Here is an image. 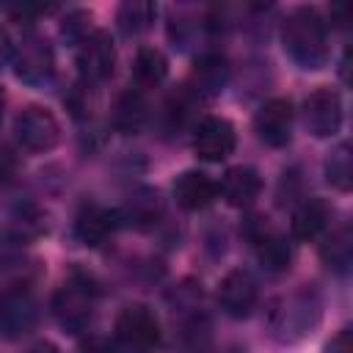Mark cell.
I'll use <instances>...</instances> for the list:
<instances>
[{"mask_svg": "<svg viewBox=\"0 0 353 353\" xmlns=\"http://www.w3.org/2000/svg\"><path fill=\"white\" fill-rule=\"evenodd\" d=\"M254 127L268 146H284L290 141V130H292V102L284 97L268 99L259 108Z\"/></svg>", "mask_w": 353, "mask_h": 353, "instance_id": "6", "label": "cell"}, {"mask_svg": "<svg viewBox=\"0 0 353 353\" xmlns=\"http://www.w3.org/2000/svg\"><path fill=\"white\" fill-rule=\"evenodd\" d=\"M262 190V179L254 168H232L226 171L223 182L218 185V193H223V199L232 204V207H248L256 201Z\"/></svg>", "mask_w": 353, "mask_h": 353, "instance_id": "12", "label": "cell"}, {"mask_svg": "<svg viewBox=\"0 0 353 353\" xmlns=\"http://www.w3.org/2000/svg\"><path fill=\"white\" fill-rule=\"evenodd\" d=\"M193 74H196V80H199V88L212 94V91H218V88L223 85V80H226V66H223L221 58L207 55V58L196 61Z\"/></svg>", "mask_w": 353, "mask_h": 353, "instance_id": "19", "label": "cell"}, {"mask_svg": "<svg viewBox=\"0 0 353 353\" xmlns=\"http://www.w3.org/2000/svg\"><path fill=\"white\" fill-rule=\"evenodd\" d=\"M0 113H3V91H0Z\"/></svg>", "mask_w": 353, "mask_h": 353, "instance_id": "25", "label": "cell"}, {"mask_svg": "<svg viewBox=\"0 0 353 353\" xmlns=\"http://www.w3.org/2000/svg\"><path fill=\"white\" fill-rule=\"evenodd\" d=\"M218 303L232 317H245L256 303V281L245 270H232L218 287Z\"/></svg>", "mask_w": 353, "mask_h": 353, "instance_id": "8", "label": "cell"}, {"mask_svg": "<svg viewBox=\"0 0 353 353\" xmlns=\"http://www.w3.org/2000/svg\"><path fill=\"white\" fill-rule=\"evenodd\" d=\"M234 143H237L234 127L218 116L201 119L196 132H193V149L207 163H221L223 157H229L234 152Z\"/></svg>", "mask_w": 353, "mask_h": 353, "instance_id": "4", "label": "cell"}, {"mask_svg": "<svg viewBox=\"0 0 353 353\" xmlns=\"http://www.w3.org/2000/svg\"><path fill=\"white\" fill-rule=\"evenodd\" d=\"M303 121L314 135H331L336 132L339 121H342V105L339 97L331 88H317L306 97L303 102Z\"/></svg>", "mask_w": 353, "mask_h": 353, "instance_id": "7", "label": "cell"}, {"mask_svg": "<svg viewBox=\"0 0 353 353\" xmlns=\"http://www.w3.org/2000/svg\"><path fill=\"white\" fill-rule=\"evenodd\" d=\"M284 47L295 61L317 69L325 61V25L312 8L295 11L284 25Z\"/></svg>", "mask_w": 353, "mask_h": 353, "instance_id": "1", "label": "cell"}, {"mask_svg": "<svg viewBox=\"0 0 353 353\" xmlns=\"http://www.w3.org/2000/svg\"><path fill=\"white\" fill-rule=\"evenodd\" d=\"M116 218H119V215H116L113 210L99 207V204H88V207L80 210V215H77V221H74V234H77L80 243L97 248V245H102V243L116 232V226H119Z\"/></svg>", "mask_w": 353, "mask_h": 353, "instance_id": "10", "label": "cell"}, {"mask_svg": "<svg viewBox=\"0 0 353 353\" xmlns=\"http://www.w3.org/2000/svg\"><path fill=\"white\" fill-rule=\"evenodd\" d=\"M328 218H331V210L323 199H306L292 212V234L298 240H314L328 226Z\"/></svg>", "mask_w": 353, "mask_h": 353, "instance_id": "14", "label": "cell"}, {"mask_svg": "<svg viewBox=\"0 0 353 353\" xmlns=\"http://www.w3.org/2000/svg\"><path fill=\"white\" fill-rule=\"evenodd\" d=\"M154 14H157V8L152 6V3H124L121 8H119V25H121V30L130 36V33H141V30H146L149 28V22L154 19Z\"/></svg>", "mask_w": 353, "mask_h": 353, "instance_id": "17", "label": "cell"}, {"mask_svg": "<svg viewBox=\"0 0 353 353\" xmlns=\"http://www.w3.org/2000/svg\"><path fill=\"white\" fill-rule=\"evenodd\" d=\"M325 171H328V182H334L339 190H347L350 188V154H347V146H339L331 154Z\"/></svg>", "mask_w": 353, "mask_h": 353, "instance_id": "20", "label": "cell"}, {"mask_svg": "<svg viewBox=\"0 0 353 353\" xmlns=\"http://www.w3.org/2000/svg\"><path fill=\"white\" fill-rule=\"evenodd\" d=\"M80 52H77V69L80 77L85 83H99L113 72L116 63V47L113 39L105 30H94L80 41Z\"/></svg>", "mask_w": 353, "mask_h": 353, "instance_id": "5", "label": "cell"}, {"mask_svg": "<svg viewBox=\"0 0 353 353\" xmlns=\"http://www.w3.org/2000/svg\"><path fill=\"white\" fill-rule=\"evenodd\" d=\"M50 72H52V52H50L47 41H41V39L25 41L17 55V74L28 83H39V80L50 77Z\"/></svg>", "mask_w": 353, "mask_h": 353, "instance_id": "13", "label": "cell"}, {"mask_svg": "<svg viewBox=\"0 0 353 353\" xmlns=\"http://www.w3.org/2000/svg\"><path fill=\"white\" fill-rule=\"evenodd\" d=\"M350 350H353V345H350V331L345 328V331L336 334V339H331L328 353H350Z\"/></svg>", "mask_w": 353, "mask_h": 353, "instance_id": "21", "label": "cell"}, {"mask_svg": "<svg viewBox=\"0 0 353 353\" xmlns=\"http://www.w3.org/2000/svg\"><path fill=\"white\" fill-rule=\"evenodd\" d=\"M14 132H17V141L28 152H47L58 143L61 127L47 108L30 105L14 119Z\"/></svg>", "mask_w": 353, "mask_h": 353, "instance_id": "3", "label": "cell"}, {"mask_svg": "<svg viewBox=\"0 0 353 353\" xmlns=\"http://www.w3.org/2000/svg\"><path fill=\"white\" fill-rule=\"evenodd\" d=\"M146 121V102L138 91H127L119 97L116 110H113V124L121 132H135Z\"/></svg>", "mask_w": 353, "mask_h": 353, "instance_id": "15", "label": "cell"}, {"mask_svg": "<svg viewBox=\"0 0 353 353\" xmlns=\"http://www.w3.org/2000/svg\"><path fill=\"white\" fill-rule=\"evenodd\" d=\"M28 353H58L52 345H36V347H30Z\"/></svg>", "mask_w": 353, "mask_h": 353, "instance_id": "24", "label": "cell"}, {"mask_svg": "<svg viewBox=\"0 0 353 353\" xmlns=\"http://www.w3.org/2000/svg\"><path fill=\"white\" fill-rule=\"evenodd\" d=\"M55 309H58V320H61L63 328L80 331L88 323V314H91L85 284H66L55 298Z\"/></svg>", "mask_w": 353, "mask_h": 353, "instance_id": "11", "label": "cell"}, {"mask_svg": "<svg viewBox=\"0 0 353 353\" xmlns=\"http://www.w3.org/2000/svg\"><path fill=\"white\" fill-rule=\"evenodd\" d=\"M83 353H113V350H110V347H108L105 342H99V339H94L91 345H85V347H83Z\"/></svg>", "mask_w": 353, "mask_h": 353, "instance_id": "22", "label": "cell"}, {"mask_svg": "<svg viewBox=\"0 0 353 353\" xmlns=\"http://www.w3.org/2000/svg\"><path fill=\"white\" fill-rule=\"evenodd\" d=\"M116 350L119 353H157L160 323L146 306H127L116 320Z\"/></svg>", "mask_w": 353, "mask_h": 353, "instance_id": "2", "label": "cell"}, {"mask_svg": "<svg viewBox=\"0 0 353 353\" xmlns=\"http://www.w3.org/2000/svg\"><path fill=\"white\" fill-rule=\"evenodd\" d=\"M168 74V61L160 50L154 47H141L138 55H135V77L143 83V85H157L163 83Z\"/></svg>", "mask_w": 353, "mask_h": 353, "instance_id": "16", "label": "cell"}, {"mask_svg": "<svg viewBox=\"0 0 353 353\" xmlns=\"http://www.w3.org/2000/svg\"><path fill=\"white\" fill-rule=\"evenodd\" d=\"M218 182H212L201 171H185L174 179V199L182 210H204L215 201Z\"/></svg>", "mask_w": 353, "mask_h": 353, "instance_id": "9", "label": "cell"}, {"mask_svg": "<svg viewBox=\"0 0 353 353\" xmlns=\"http://www.w3.org/2000/svg\"><path fill=\"white\" fill-rule=\"evenodd\" d=\"M259 259L268 270L279 273V270H287L290 268V245L284 237L279 234H270V237H262L259 240Z\"/></svg>", "mask_w": 353, "mask_h": 353, "instance_id": "18", "label": "cell"}, {"mask_svg": "<svg viewBox=\"0 0 353 353\" xmlns=\"http://www.w3.org/2000/svg\"><path fill=\"white\" fill-rule=\"evenodd\" d=\"M8 52H11V47H8V36L0 30V63L8 58Z\"/></svg>", "mask_w": 353, "mask_h": 353, "instance_id": "23", "label": "cell"}]
</instances>
